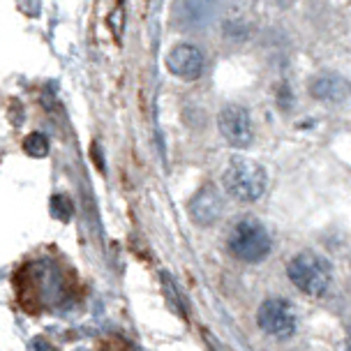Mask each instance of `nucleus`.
<instances>
[{"label":"nucleus","mask_w":351,"mask_h":351,"mask_svg":"<svg viewBox=\"0 0 351 351\" xmlns=\"http://www.w3.org/2000/svg\"><path fill=\"white\" fill-rule=\"evenodd\" d=\"M204 65H206V58H204V51L194 44H176L171 51L167 53V67L173 77L178 79H185V81H194L202 77L204 72Z\"/></svg>","instance_id":"obj_6"},{"label":"nucleus","mask_w":351,"mask_h":351,"mask_svg":"<svg viewBox=\"0 0 351 351\" xmlns=\"http://www.w3.org/2000/svg\"><path fill=\"white\" fill-rule=\"evenodd\" d=\"M162 289H165V296L169 298V303H171L173 310L178 312L180 317H187L185 315V298H183V293L178 291V287H176V282L169 273H162Z\"/></svg>","instance_id":"obj_9"},{"label":"nucleus","mask_w":351,"mask_h":351,"mask_svg":"<svg viewBox=\"0 0 351 351\" xmlns=\"http://www.w3.org/2000/svg\"><path fill=\"white\" fill-rule=\"evenodd\" d=\"M287 275L298 291L312 298L324 296L333 285V268H330L328 259L315 252H300L293 256L287 266Z\"/></svg>","instance_id":"obj_2"},{"label":"nucleus","mask_w":351,"mask_h":351,"mask_svg":"<svg viewBox=\"0 0 351 351\" xmlns=\"http://www.w3.org/2000/svg\"><path fill=\"white\" fill-rule=\"evenodd\" d=\"M217 125H219V132H222L224 141L234 148H247L254 139L252 118H250V111L241 104L224 106L217 114Z\"/></svg>","instance_id":"obj_5"},{"label":"nucleus","mask_w":351,"mask_h":351,"mask_svg":"<svg viewBox=\"0 0 351 351\" xmlns=\"http://www.w3.org/2000/svg\"><path fill=\"white\" fill-rule=\"evenodd\" d=\"M224 190L231 197L238 199L243 204H252L259 202L266 192L268 185V173L259 162L247 160V158H234L224 169L222 176Z\"/></svg>","instance_id":"obj_1"},{"label":"nucleus","mask_w":351,"mask_h":351,"mask_svg":"<svg viewBox=\"0 0 351 351\" xmlns=\"http://www.w3.org/2000/svg\"><path fill=\"white\" fill-rule=\"evenodd\" d=\"M256 324L266 335L275 337V340H287L296 333V312L289 300L266 298L256 312Z\"/></svg>","instance_id":"obj_4"},{"label":"nucleus","mask_w":351,"mask_h":351,"mask_svg":"<svg viewBox=\"0 0 351 351\" xmlns=\"http://www.w3.org/2000/svg\"><path fill=\"white\" fill-rule=\"evenodd\" d=\"M310 95L317 102L344 104L351 99V81L337 72H322L310 81Z\"/></svg>","instance_id":"obj_7"},{"label":"nucleus","mask_w":351,"mask_h":351,"mask_svg":"<svg viewBox=\"0 0 351 351\" xmlns=\"http://www.w3.org/2000/svg\"><path fill=\"white\" fill-rule=\"evenodd\" d=\"M222 213H224V202H222V194L215 190V185H204L190 202V217L199 227L215 224L222 217Z\"/></svg>","instance_id":"obj_8"},{"label":"nucleus","mask_w":351,"mask_h":351,"mask_svg":"<svg viewBox=\"0 0 351 351\" xmlns=\"http://www.w3.org/2000/svg\"><path fill=\"white\" fill-rule=\"evenodd\" d=\"M227 245L231 250V254L238 256L241 261L256 263L271 254L273 241L268 229L261 222L247 217L234 224V229H231V234L227 238Z\"/></svg>","instance_id":"obj_3"},{"label":"nucleus","mask_w":351,"mask_h":351,"mask_svg":"<svg viewBox=\"0 0 351 351\" xmlns=\"http://www.w3.org/2000/svg\"><path fill=\"white\" fill-rule=\"evenodd\" d=\"M23 150H26L28 155H33V158H47L49 155V139L40 132H33V134L26 136V141H23Z\"/></svg>","instance_id":"obj_10"}]
</instances>
